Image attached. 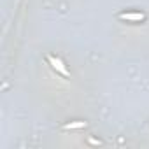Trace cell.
Masks as SVG:
<instances>
[{
    "label": "cell",
    "mask_w": 149,
    "mask_h": 149,
    "mask_svg": "<svg viewBox=\"0 0 149 149\" xmlns=\"http://www.w3.org/2000/svg\"><path fill=\"white\" fill-rule=\"evenodd\" d=\"M47 60H49V63H51V65H53V67H54L58 72H61V74H63V76H67V74H68V72H67V68L63 67L61 60H58V58H53V56H49Z\"/></svg>",
    "instance_id": "cell-1"
},
{
    "label": "cell",
    "mask_w": 149,
    "mask_h": 149,
    "mask_svg": "<svg viewBox=\"0 0 149 149\" xmlns=\"http://www.w3.org/2000/svg\"><path fill=\"white\" fill-rule=\"evenodd\" d=\"M119 18H121V19H130V21H142L146 16H144V14H133V13H132V14H121Z\"/></svg>",
    "instance_id": "cell-2"
},
{
    "label": "cell",
    "mask_w": 149,
    "mask_h": 149,
    "mask_svg": "<svg viewBox=\"0 0 149 149\" xmlns=\"http://www.w3.org/2000/svg\"><path fill=\"white\" fill-rule=\"evenodd\" d=\"M79 126H84V123H74V125H67V128H79Z\"/></svg>",
    "instance_id": "cell-3"
}]
</instances>
